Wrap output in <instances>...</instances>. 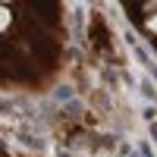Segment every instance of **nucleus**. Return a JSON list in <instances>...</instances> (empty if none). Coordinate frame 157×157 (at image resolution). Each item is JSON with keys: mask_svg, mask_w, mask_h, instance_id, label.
<instances>
[{"mask_svg": "<svg viewBox=\"0 0 157 157\" xmlns=\"http://www.w3.org/2000/svg\"><path fill=\"white\" fill-rule=\"evenodd\" d=\"M151 29H154V32H157V19H151Z\"/></svg>", "mask_w": 157, "mask_h": 157, "instance_id": "f257e3e1", "label": "nucleus"}]
</instances>
